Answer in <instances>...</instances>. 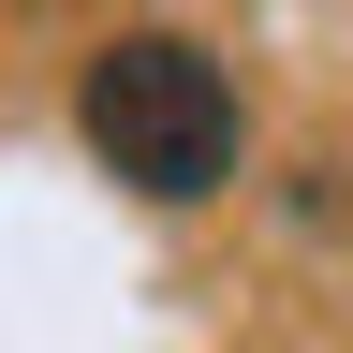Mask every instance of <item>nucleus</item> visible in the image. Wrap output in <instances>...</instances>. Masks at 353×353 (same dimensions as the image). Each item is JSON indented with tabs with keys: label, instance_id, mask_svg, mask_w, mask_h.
<instances>
[{
	"label": "nucleus",
	"instance_id": "obj_1",
	"mask_svg": "<svg viewBox=\"0 0 353 353\" xmlns=\"http://www.w3.org/2000/svg\"><path fill=\"white\" fill-rule=\"evenodd\" d=\"M74 132H88V162H103L118 192H148V206H206V192H236V162H250L236 74H221L192 30H118L103 59L74 74Z\"/></svg>",
	"mask_w": 353,
	"mask_h": 353
}]
</instances>
